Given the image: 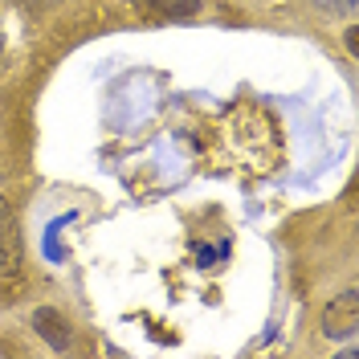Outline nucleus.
Wrapping results in <instances>:
<instances>
[{
	"label": "nucleus",
	"mask_w": 359,
	"mask_h": 359,
	"mask_svg": "<svg viewBox=\"0 0 359 359\" xmlns=\"http://www.w3.org/2000/svg\"><path fill=\"white\" fill-rule=\"evenodd\" d=\"M359 331V294L343 290L331 298V306L323 311V335L327 339H351Z\"/></svg>",
	"instance_id": "obj_1"
},
{
	"label": "nucleus",
	"mask_w": 359,
	"mask_h": 359,
	"mask_svg": "<svg viewBox=\"0 0 359 359\" xmlns=\"http://www.w3.org/2000/svg\"><path fill=\"white\" fill-rule=\"evenodd\" d=\"M21 269V233L13 221V208L0 196V278H13Z\"/></svg>",
	"instance_id": "obj_2"
},
{
	"label": "nucleus",
	"mask_w": 359,
	"mask_h": 359,
	"mask_svg": "<svg viewBox=\"0 0 359 359\" xmlns=\"http://www.w3.org/2000/svg\"><path fill=\"white\" fill-rule=\"evenodd\" d=\"M33 327L41 331V339L53 347V351H66V347H69V327H66V318H62L57 311L41 306V311L33 314Z\"/></svg>",
	"instance_id": "obj_3"
},
{
	"label": "nucleus",
	"mask_w": 359,
	"mask_h": 359,
	"mask_svg": "<svg viewBox=\"0 0 359 359\" xmlns=\"http://www.w3.org/2000/svg\"><path fill=\"white\" fill-rule=\"evenodd\" d=\"M156 17H168V21H188L201 13V0H143Z\"/></svg>",
	"instance_id": "obj_4"
},
{
	"label": "nucleus",
	"mask_w": 359,
	"mask_h": 359,
	"mask_svg": "<svg viewBox=\"0 0 359 359\" xmlns=\"http://www.w3.org/2000/svg\"><path fill=\"white\" fill-rule=\"evenodd\" d=\"M318 8H323V13H343V17H351L359 8V0H318Z\"/></svg>",
	"instance_id": "obj_5"
},
{
	"label": "nucleus",
	"mask_w": 359,
	"mask_h": 359,
	"mask_svg": "<svg viewBox=\"0 0 359 359\" xmlns=\"http://www.w3.org/2000/svg\"><path fill=\"white\" fill-rule=\"evenodd\" d=\"M343 37H347V49H351V53H359V29H347Z\"/></svg>",
	"instance_id": "obj_6"
},
{
	"label": "nucleus",
	"mask_w": 359,
	"mask_h": 359,
	"mask_svg": "<svg viewBox=\"0 0 359 359\" xmlns=\"http://www.w3.org/2000/svg\"><path fill=\"white\" fill-rule=\"evenodd\" d=\"M0 49H4V45H0Z\"/></svg>",
	"instance_id": "obj_7"
}]
</instances>
